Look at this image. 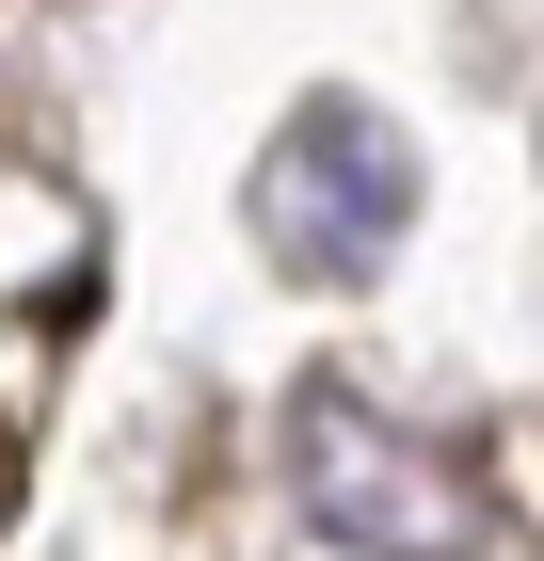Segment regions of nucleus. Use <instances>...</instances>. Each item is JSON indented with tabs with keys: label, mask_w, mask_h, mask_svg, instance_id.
<instances>
[{
	"label": "nucleus",
	"mask_w": 544,
	"mask_h": 561,
	"mask_svg": "<svg viewBox=\"0 0 544 561\" xmlns=\"http://www.w3.org/2000/svg\"><path fill=\"white\" fill-rule=\"evenodd\" d=\"M241 209H256V257L289 273V289H369L384 241L417 225V161H401V129H384L369 96H304Z\"/></svg>",
	"instance_id": "f257e3e1"
},
{
	"label": "nucleus",
	"mask_w": 544,
	"mask_h": 561,
	"mask_svg": "<svg viewBox=\"0 0 544 561\" xmlns=\"http://www.w3.org/2000/svg\"><path fill=\"white\" fill-rule=\"evenodd\" d=\"M289 481H304V514H321V546H369V561H481L497 546L481 529V481L449 449H417L401 417H369L352 386L289 401Z\"/></svg>",
	"instance_id": "f03ea898"
},
{
	"label": "nucleus",
	"mask_w": 544,
	"mask_h": 561,
	"mask_svg": "<svg viewBox=\"0 0 544 561\" xmlns=\"http://www.w3.org/2000/svg\"><path fill=\"white\" fill-rule=\"evenodd\" d=\"M81 305H96L81 193L0 161V497H16V466H33V417H48V369H65V337H81Z\"/></svg>",
	"instance_id": "7ed1b4c3"
}]
</instances>
